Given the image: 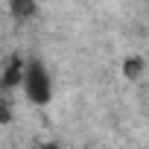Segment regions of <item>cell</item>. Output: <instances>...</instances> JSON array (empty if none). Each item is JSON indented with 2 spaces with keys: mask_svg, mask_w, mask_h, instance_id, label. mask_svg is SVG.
I'll use <instances>...</instances> for the list:
<instances>
[{
  "mask_svg": "<svg viewBox=\"0 0 149 149\" xmlns=\"http://www.w3.org/2000/svg\"><path fill=\"white\" fill-rule=\"evenodd\" d=\"M143 70H146L143 56H126V61H123V76H126L129 82H140V79H143Z\"/></svg>",
  "mask_w": 149,
  "mask_h": 149,
  "instance_id": "obj_3",
  "label": "cell"
},
{
  "mask_svg": "<svg viewBox=\"0 0 149 149\" xmlns=\"http://www.w3.org/2000/svg\"><path fill=\"white\" fill-rule=\"evenodd\" d=\"M32 105H50L53 102V73L41 58H24V73H21V85H18Z\"/></svg>",
  "mask_w": 149,
  "mask_h": 149,
  "instance_id": "obj_1",
  "label": "cell"
},
{
  "mask_svg": "<svg viewBox=\"0 0 149 149\" xmlns=\"http://www.w3.org/2000/svg\"><path fill=\"white\" fill-rule=\"evenodd\" d=\"M6 94V91H3ZM0 94V123H9L12 120V108H9V102H6V97Z\"/></svg>",
  "mask_w": 149,
  "mask_h": 149,
  "instance_id": "obj_5",
  "label": "cell"
},
{
  "mask_svg": "<svg viewBox=\"0 0 149 149\" xmlns=\"http://www.w3.org/2000/svg\"><path fill=\"white\" fill-rule=\"evenodd\" d=\"M21 73H24V58L21 56H12L9 64L3 67V73H0V91H12L21 85Z\"/></svg>",
  "mask_w": 149,
  "mask_h": 149,
  "instance_id": "obj_2",
  "label": "cell"
},
{
  "mask_svg": "<svg viewBox=\"0 0 149 149\" xmlns=\"http://www.w3.org/2000/svg\"><path fill=\"white\" fill-rule=\"evenodd\" d=\"M35 9H38L35 0H9V15L15 21H29L35 15Z\"/></svg>",
  "mask_w": 149,
  "mask_h": 149,
  "instance_id": "obj_4",
  "label": "cell"
}]
</instances>
